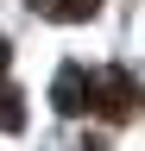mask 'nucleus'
I'll use <instances>...</instances> for the list:
<instances>
[{"mask_svg": "<svg viewBox=\"0 0 145 151\" xmlns=\"http://www.w3.org/2000/svg\"><path fill=\"white\" fill-rule=\"evenodd\" d=\"M133 101H139V94H133V76H126V69H101V76H95V94H88V107H95V113L126 120Z\"/></svg>", "mask_w": 145, "mask_h": 151, "instance_id": "nucleus-1", "label": "nucleus"}, {"mask_svg": "<svg viewBox=\"0 0 145 151\" xmlns=\"http://www.w3.org/2000/svg\"><path fill=\"white\" fill-rule=\"evenodd\" d=\"M88 94H95V76H88L82 63H63L57 69V88H50L57 113H88Z\"/></svg>", "mask_w": 145, "mask_h": 151, "instance_id": "nucleus-2", "label": "nucleus"}, {"mask_svg": "<svg viewBox=\"0 0 145 151\" xmlns=\"http://www.w3.org/2000/svg\"><path fill=\"white\" fill-rule=\"evenodd\" d=\"M101 0H32V13H44V19H57V25H76V19H88Z\"/></svg>", "mask_w": 145, "mask_h": 151, "instance_id": "nucleus-3", "label": "nucleus"}, {"mask_svg": "<svg viewBox=\"0 0 145 151\" xmlns=\"http://www.w3.org/2000/svg\"><path fill=\"white\" fill-rule=\"evenodd\" d=\"M25 126V107H19V88H0V132H19Z\"/></svg>", "mask_w": 145, "mask_h": 151, "instance_id": "nucleus-4", "label": "nucleus"}, {"mask_svg": "<svg viewBox=\"0 0 145 151\" xmlns=\"http://www.w3.org/2000/svg\"><path fill=\"white\" fill-rule=\"evenodd\" d=\"M6 63H13V50H6V38H0V76H6Z\"/></svg>", "mask_w": 145, "mask_h": 151, "instance_id": "nucleus-5", "label": "nucleus"}]
</instances>
